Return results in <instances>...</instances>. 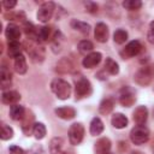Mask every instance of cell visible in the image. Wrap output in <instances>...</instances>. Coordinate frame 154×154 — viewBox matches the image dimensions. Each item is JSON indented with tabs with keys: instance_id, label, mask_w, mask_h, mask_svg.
Wrapping results in <instances>:
<instances>
[{
	"instance_id": "6da1fadb",
	"label": "cell",
	"mask_w": 154,
	"mask_h": 154,
	"mask_svg": "<svg viewBox=\"0 0 154 154\" xmlns=\"http://www.w3.org/2000/svg\"><path fill=\"white\" fill-rule=\"evenodd\" d=\"M154 79V64H147L142 66L140 70L134 76V81L141 85V87H147L152 83Z\"/></svg>"
},
{
	"instance_id": "7a4b0ae2",
	"label": "cell",
	"mask_w": 154,
	"mask_h": 154,
	"mask_svg": "<svg viewBox=\"0 0 154 154\" xmlns=\"http://www.w3.org/2000/svg\"><path fill=\"white\" fill-rule=\"evenodd\" d=\"M51 89L54 93V95L60 100H67L71 95L70 83L61 78H54L51 82Z\"/></svg>"
},
{
	"instance_id": "3957f363",
	"label": "cell",
	"mask_w": 154,
	"mask_h": 154,
	"mask_svg": "<svg viewBox=\"0 0 154 154\" xmlns=\"http://www.w3.org/2000/svg\"><path fill=\"white\" fill-rule=\"evenodd\" d=\"M24 47L28 52V54L30 55L31 60L35 61V63H41L45 58V49L42 46H40L37 43V41H26L24 43Z\"/></svg>"
},
{
	"instance_id": "277c9868",
	"label": "cell",
	"mask_w": 154,
	"mask_h": 154,
	"mask_svg": "<svg viewBox=\"0 0 154 154\" xmlns=\"http://www.w3.org/2000/svg\"><path fill=\"white\" fill-rule=\"evenodd\" d=\"M130 140L134 144H143L149 140V129L144 125H136L130 131Z\"/></svg>"
},
{
	"instance_id": "5b68a950",
	"label": "cell",
	"mask_w": 154,
	"mask_h": 154,
	"mask_svg": "<svg viewBox=\"0 0 154 154\" xmlns=\"http://www.w3.org/2000/svg\"><path fill=\"white\" fill-rule=\"evenodd\" d=\"M90 94H91V84L87 78L81 76L77 79H75V95H76V99L88 97Z\"/></svg>"
},
{
	"instance_id": "8992f818",
	"label": "cell",
	"mask_w": 154,
	"mask_h": 154,
	"mask_svg": "<svg viewBox=\"0 0 154 154\" xmlns=\"http://www.w3.org/2000/svg\"><path fill=\"white\" fill-rule=\"evenodd\" d=\"M84 126L81 123H73L69 129V142L72 146H77L83 141Z\"/></svg>"
},
{
	"instance_id": "52a82bcc",
	"label": "cell",
	"mask_w": 154,
	"mask_h": 154,
	"mask_svg": "<svg viewBox=\"0 0 154 154\" xmlns=\"http://www.w3.org/2000/svg\"><path fill=\"white\" fill-rule=\"evenodd\" d=\"M54 10H55V4L53 1H46L43 2L38 11H37V19L41 22V23H47L52 17H53V13H54Z\"/></svg>"
},
{
	"instance_id": "ba28073f",
	"label": "cell",
	"mask_w": 154,
	"mask_h": 154,
	"mask_svg": "<svg viewBox=\"0 0 154 154\" xmlns=\"http://www.w3.org/2000/svg\"><path fill=\"white\" fill-rule=\"evenodd\" d=\"M136 101L135 90L131 87H123L119 91V102L123 107H131Z\"/></svg>"
},
{
	"instance_id": "9c48e42d",
	"label": "cell",
	"mask_w": 154,
	"mask_h": 154,
	"mask_svg": "<svg viewBox=\"0 0 154 154\" xmlns=\"http://www.w3.org/2000/svg\"><path fill=\"white\" fill-rule=\"evenodd\" d=\"M141 51H142V45H141V42L137 41V40H134V41H130V42L123 48V51L120 52V54H122L123 58H126V59H128V58L136 57Z\"/></svg>"
},
{
	"instance_id": "30bf717a",
	"label": "cell",
	"mask_w": 154,
	"mask_h": 154,
	"mask_svg": "<svg viewBox=\"0 0 154 154\" xmlns=\"http://www.w3.org/2000/svg\"><path fill=\"white\" fill-rule=\"evenodd\" d=\"M51 154H73L71 150L65 148V141L61 137H54L49 143Z\"/></svg>"
},
{
	"instance_id": "8fae6325",
	"label": "cell",
	"mask_w": 154,
	"mask_h": 154,
	"mask_svg": "<svg viewBox=\"0 0 154 154\" xmlns=\"http://www.w3.org/2000/svg\"><path fill=\"white\" fill-rule=\"evenodd\" d=\"M102 59V54L100 52H91L89 54H87L83 60H82V65L85 67V69H93L95 67L96 65L100 64Z\"/></svg>"
},
{
	"instance_id": "7c38bea8",
	"label": "cell",
	"mask_w": 154,
	"mask_h": 154,
	"mask_svg": "<svg viewBox=\"0 0 154 154\" xmlns=\"http://www.w3.org/2000/svg\"><path fill=\"white\" fill-rule=\"evenodd\" d=\"M94 36H95V40L100 43H105L107 42L108 40V26L100 22L95 25V29H94Z\"/></svg>"
},
{
	"instance_id": "4fadbf2b",
	"label": "cell",
	"mask_w": 154,
	"mask_h": 154,
	"mask_svg": "<svg viewBox=\"0 0 154 154\" xmlns=\"http://www.w3.org/2000/svg\"><path fill=\"white\" fill-rule=\"evenodd\" d=\"M112 148V143L108 137H101L95 142V154H109Z\"/></svg>"
},
{
	"instance_id": "5bb4252c",
	"label": "cell",
	"mask_w": 154,
	"mask_h": 154,
	"mask_svg": "<svg viewBox=\"0 0 154 154\" xmlns=\"http://www.w3.org/2000/svg\"><path fill=\"white\" fill-rule=\"evenodd\" d=\"M132 118H134V122L137 125H144V123L148 119V108L146 106L136 107L134 113H132Z\"/></svg>"
},
{
	"instance_id": "9a60e30c",
	"label": "cell",
	"mask_w": 154,
	"mask_h": 154,
	"mask_svg": "<svg viewBox=\"0 0 154 154\" xmlns=\"http://www.w3.org/2000/svg\"><path fill=\"white\" fill-rule=\"evenodd\" d=\"M54 113L57 114V117L64 119V120H70L73 119L76 117V109L71 106H61L54 109Z\"/></svg>"
},
{
	"instance_id": "2e32d148",
	"label": "cell",
	"mask_w": 154,
	"mask_h": 154,
	"mask_svg": "<svg viewBox=\"0 0 154 154\" xmlns=\"http://www.w3.org/2000/svg\"><path fill=\"white\" fill-rule=\"evenodd\" d=\"M20 100V94L16 90H4L1 94V101L5 105H16Z\"/></svg>"
},
{
	"instance_id": "e0dca14e",
	"label": "cell",
	"mask_w": 154,
	"mask_h": 154,
	"mask_svg": "<svg viewBox=\"0 0 154 154\" xmlns=\"http://www.w3.org/2000/svg\"><path fill=\"white\" fill-rule=\"evenodd\" d=\"M20 29L18 25L13 24V23H10L6 29H5V35H6V38L8 40V42L11 41H19L20 38Z\"/></svg>"
},
{
	"instance_id": "ac0fdd59",
	"label": "cell",
	"mask_w": 154,
	"mask_h": 154,
	"mask_svg": "<svg viewBox=\"0 0 154 154\" xmlns=\"http://www.w3.org/2000/svg\"><path fill=\"white\" fill-rule=\"evenodd\" d=\"M0 83H1V88L2 89H6L12 83V73H11L10 69H7V66L5 64L2 65L1 71H0Z\"/></svg>"
},
{
	"instance_id": "d6986e66",
	"label": "cell",
	"mask_w": 154,
	"mask_h": 154,
	"mask_svg": "<svg viewBox=\"0 0 154 154\" xmlns=\"http://www.w3.org/2000/svg\"><path fill=\"white\" fill-rule=\"evenodd\" d=\"M13 66H14V71L19 75H24L28 71V65H26V60H25V57L23 54H19L14 58V63H13Z\"/></svg>"
},
{
	"instance_id": "ffe728a7",
	"label": "cell",
	"mask_w": 154,
	"mask_h": 154,
	"mask_svg": "<svg viewBox=\"0 0 154 154\" xmlns=\"http://www.w3.org/2000/svg\"><path fill=\"white\" fill-rule=\"evenodd\" d=\"M114 108V99L113 97H105L99 105V112L103 116L109 114Z\"/></svg>"
},
{
	"instance_id": "44dd1931",
	"label": "cell",
	"mask_w": 154,
	"mask_h": 154,
	"mask_svg": "<svg viewBox=\"0 0 154 154\" xmlns=\"http://www.w3.org/2000/svg\"><path fill=\"white\" fill-rule=\"evenodd\" d=\"M111 123L112 125L116 128V129H124L128 126V118L126 116H124L123 113H114L112 116V119H111Z\"/></svg>"
},
{
	"instance_id": "7402d4cb",
	"label": "cell",
	"mask_w": 154,
	"mask_h": 154,
	"mask_svg": "<svg viewBox=\"0 0 154 154\" xmlns=\"http://www.w3.org/2000/svg\"><path fill=\"white\" fill-rule=\"evenodd\" d=\"M10 117L13 120H22L25 117V108L22 105H12L10 107Z\"/></svg>"
},
{
	"instance_id": "603a6c76",
	"label": "cell",
	"mask_w": 154,
	"mask_h": 154,
	"mask_svg": "<svg viewBox=\"0 0 154 154\" xmlns=\"http://www.w3.org/2000/svg\"><path fill=\"white\" fill-rule=\"evenodd\" d=\"M24 32L28 37V40L31 41H37V36H38V29L30 22H24Z\"/></svg>"
},
{
	"instance_id": "cb8c5ba5",
	"label": "cell",
	"mask_w": 154,
	"mask_h": 154,
	"mask_svg": "<svg viewBox=\"0 0 154 154\" xmlns=\"http://www.w3.org/2000/svg\"><path fill=\"white\" fill-rule=\"evenodd\" d=\"M89 130H90V134H91L93 136L100 135V134L103 131V123H102V120H101L99 117L93 118L91 122H90V128H89Z\"/></svg>"
},
{
	"instance_id": "d4e9b609",
	"label": "cell",
	"mask_w": 154,
	"mask_h": 154,
	"mask_svg": "<svg viewBox=\"0 0 154 154\" xmlns=\"http://www.w3.org/2000/svg\"><path fill=\"white\" fill-rule=\"evenodd\" d=\"M70 24H71L72 29H75V30H77V31H79V32H82V34H84V35H88V34H89V31H90V25H89L88 23L83 22V20L72 19Z\"/></svg>"
},
{
	"instance_id": "484cf974",
	"label": "cell",
	"mask_w": 154,
	"mask_h": 154,
	"mask_svg": "<svg viewBox=\"0 0 154 154\" xmlns=\"http://www.w3.org/2000/svg\"><path fill=\"white\" fill-rule=\"evenodd\" d=\"M105 70L109 73V75H118L119 73V65L116 60H113L112 58H106L105 61Z\"/></svg>"
},
{
	"instance_id": "4316f807",
	"label": "cell",
	"mask_w": 154,
	"mask_h": 154,
	"mask_svg": "<svg viewBox=\"0 0 154 154\" xmlns=\"http://www.w3.org/2000/svg\"><path fill=\"white\" fill-rule=\"evenodd\" d=\"M7 52H8V55L12 57V58H16L17 55L22 54V46L19 43V41H11L8 42V46H7Z\"/></svg>"
},
{
	"instance_id": "83f0119b",
	"label": "cell",
	"mask_w": 154,
	"mask_h": 154,
	"mask_svg": "<svg viewBox=\"0 0 154 154\" xmlns=\"http://www.w3.org/2000/svg\"><path fill=\"white\" fill-rule=\"evenodd\" d=\"M46 132H47V130H46V126L43 123H34L32 134L36 140H42L46 136Z\"/></svg>"
},
{
	"instance_id": "f1b7e54d",
	"label": "cell",
	"mask_w": 154,
	"mask_h": 154,
	"mask_svg": "<svg viewBox=\"0 0 154 154\" xmlns=\"http://www.w3.org/2000/svg\"><path fill=\"white\" fill-rule=\"evenodd\" d=\"M128 31L124 30V29H117L113 34V41L117 43V45H123L125 43V41L128 40Z\"/></svg>"
},
{
	"instance_id": "f546056e",
	"label": "cell",
	"mask_w": 154,
	"mask_h": 154,
	"mask_svg": "<svg viewBox=\"0 0 154 154\" xmlns=\"http://www.w3.org/2000/svg\"><path fill=\"white\" fill-rule=\"evenodd\" d=\"M77 48H78V52L79 53H82V54H89V53H91L94 46H93V43L89 40H82L78 43V47Z\"/></svg>"
},
{
	"instance_id": "4dcf8cb0",
	"label": "cell",
	"mask_w": 154,
	"mask_h": 154,
	"mask_svg": "<svg viewBox=\"0 0 154 154\" xmlns=\"http://www.w3.org/2000/svg\"><path fill=\"white\" fill-rule=\"evenodd\" d=\"M122 5H123L124 8L129 10V11H135V10L141 8L142 2L140 0H125V1H123Z\"/></svg>"
},
{
	"instance_id": "1f68e13d",
	"label": "cell",
	"mask_w": 154,
	"mask_h": 154,
	"mask_svg": "<svg viewBox=\"0 0 154 154\" xmlns=\"http://www.w3.org/2000/svg\"><path fill=\"white\" fill-rule=\"evenodd\" d=\"M51 36V28L48 26H41L38 28V36H37V42H45V41H48Z\"/></svg>"
},
{
	"instance_id": "d6a6232c",
	"label": "cell",
	"mask_w": 154,
	"mask_h": 154,
	"mask_svg": "<svg viewBox=\"0 0 154 154\" xmlns=\"http://www.w3.org/2000/svg\"><path fill=\"white\" fill-rule=\"evenodd\" d=\"M12 137H13V129L10 125L4 123L1 125V140L2 141H7V140H10Z\"/></svg>"
},
{
	"instance_id": "836d02e7",
	"label": "cell",
	"mask_w": 154,
	"mask_h": 154,
	"mask_svg": "<svg viewBox=\"0 0 154 154\" xmlns=\"http://www.w3.org/2000/svg\"><path fill=\"white\" fill-rule=\"evenodd\" d=\"M84 6H85L87 11L90 12V13H95V12H97V8H99L97 4L93 2V1H87V2H84Z\"/></svg>"
},
{
	"instance_id": "e575fe53",
	"label": "cell",
	"mask_w": 154,
	"mask_h": 154,
	"mask_svg": "<svg viewBox=\"0 0 154 154\" xmlns=\"http://www.w3.org/2000/svg\"><path fill=\"white\" fill-rule=\"evenodd\" d=\"M8 152H10V154H26V152H25L23 148L18 147V146H16V144L11 146V147L8 148Z\"/></svg>"
},
{
	"instance_id": "d590c367",
	"label": "cell",
	"mask_w": 154,
	"mask_h": 154,
	"mask_svg": "<svg viewBox=\"0 0 154 154\" xmlns=\"http://www.w3.org/2000/svg\"><path fill=\"white\" fill-rule=\"evenodd\" d=\"M1 5H2V7L4 8H6V10H12L16 5H17V1H8V0H5V1H2L1 2Z\"/></svg>"
},
{
	"instance_id": "8d00e7d4",
	"label": "cell",
	"mask_w": 154,
	"mask_h": 154,
	"mask_svg": "<svg viewBox=\"0 0 154 154\" xmlns=\"http://www.w3.org/2000/svg\"><path fill=\"white\" fill-rule=\"evenodd\" d=\"M147 38H148V41H149L150 43H153V45H154V32H153V31H149V32H148Z\"/></svg>"
},
{
	"instance_id": "74e56055",
	"label": "cell",
	"mask_w": 154,
	"mask_h": 154,
	"mask_svg": "<svg viewBox=\"0 0 154 154\" xmlns=\"http://www.w3.org/2000/svg\"><path fill=\"white\" fill-rule=\"evenodd\" d=\"M149 28H150V31H153V32H154V20H153V22H150Z\"/></svg>"
},
{
	"instance_id": "f35d334b",
	"label": "cell",
	"mask_w": 154,
	"mask_h": 154,
	"mask_svg": "<svg viewBox=\"0 0 154 154\" xmlns=\"http://www.w3.org/2000/svg\"><path fill=\"white\" fill-rule=\"evenodd\" d=\"M130 154H144V153H142V152H140V150H134V152H131Z\"/></svg>"
}]
</instances>
